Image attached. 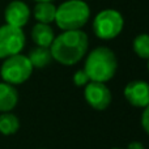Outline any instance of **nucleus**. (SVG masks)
<instances>
[{"label": "nucleus", "mask_w": 149, "mask_h": 149, "mask_svg": "<svg viewBox=\"0 0 149 149\" xmlns=\"http://www.w3.org/2000/svg\"><path fill=\"white\" fill-rule=\"evenodd\" d=\"M89 49V38L86 33L79 30H64L55 36L50 46L52 59L63 65H74L86 55Z\"/></svg>", "instance_id": "1"}, {"label": "nucleus", "mask_w": 149, "mask_h": 149, "mask_svg": "<svg viewBox=\"0 0 149 149\" xmlns=\"http://www.w3.org/2000/svg\"><path fill=\"white\" fill-rule=\"evenodd\" d=\"M118 60L111 49L106 46L95 47L86 55L84 71L90 81L107 82L115 76Z\"/></svg>", "instance_id": "2"}, {"label": "nucleus", "mask_w": 149, "mask_h": 149, "mask_svg": "<svg viewBox=\"0 0 149 149\" xmlns=\"http://www.w3.org/2000/svg\"><path fill=\"white\" fill-rule=\"evenodd\" d=\"M90 18V7L84 0H67L56 7L54 22L60 30H79Z\"/></svg>", "instance_id": "3"}, {"label": "nucleus", "mask_w": 149, "mask_h": 149, "mask_svg": "<svg viewBox=\"0 0 149 149\" xmlns=\"http://www.w3.org/2000/svg\"><path fill=\"white\" fill-rule=\"evenodd\" d=\"M93 31L95 37L103 41L114 39L122 33L124 28V18L122 13L113 8L103 9L93 20Z\"/></svg>", "instance_id": "4"}, {"label": "nucleus", "mask_w": 149, "mask_h": 149, "mask_svg": "<svg viewBox=\"0 0 149 149\" xmlns=\"http://www.w3.org/2000/svg\"><path fill=\"white\" fill-rule=\"evenodd\" d=\"M33 65L26 55L16 54L4 59L1 67H0V76L10 85L24 84L33 73Z\"/></svg>", "instance_id": "5"}, {"label": "nucleus", "mask_w": 149, "mask_h": 149, "mask_svg": "<svg viewBox=\"0 0 149 149\" xmlns=\"http://www.w3.org/2000/svg\"><path fill=\"white\" fill-rule=\"evenodd\" d=\"M25 34L21 28L12 25L0 26V59L20 54L25 47Z\"/></svg>", "instance_id": "6"}, {"label": "nucleus", "mask_w": 149, "mask_h": 149, "mask_svg": "<svg viewBox=\"0 0 149 149\" xmlns=\"http://www.w3.org/2000/svg\"><path fill=\"white\" fill-rule=\"evenodd\" d=\"M84 97L85 101L95 110H106L111 103V92L105 82L89 81L85 85Z\"/></svg>", "instance_id": "7"}, {"label": "nucleus", "mask_w": 149, "mask_h": 149, "mask_svg": "<svg viewBox=\"0 0 149 149\" xmlns=\"http://www.w3.org/2000/svg\"><path fill=\"white\" fill-rule=\"evenodd\" d=\"M30 8L22 0H13L7 5L4 10V18L8 25L22 29L30 18Z\"/></svg>", "instance_id": "8"}, {"label": "nucleus", "mask_w": 149, "mask_h": 149, "mask_svg": "<svg viewBox=\"0 0 149 149\" xmlns=\"http://www.w3.org/2000/svg\"><path fill=\"white\" fill-rule=\"evenodd\" d=\"M124 97L132 106L144 109L149 105V82L143 80L128 82L124 88Z\"/></svg>", "instance_id": "9"}, {"label": "nucleus", "mask_w": 149, "mask_h": 149, "mask_svg": "<svg viewBox=\"0 0 149 149\" xmlns=\"http://www.w3.org/2000/svg\"><path fill=\"white\" fill-rule=\"evenodd\" d=\"M18 102V92L15 85L0 82V113H9Z\"/></svg>", "instance_id": "10"}, {"label": "nucleus", "mask_w": 149, "mask_h": 149, "mask_svg": "<svg viewBox=\"0 0 149 149\" xmlns=\"http://www.w3.org/2000/svg\"><path fill=\"white\" fill-rule=\"evenodd\" d=\"M31 39L39 47H50L55 39V31L50 24L37 22L31 29Z\"/></svg>", "instance_id": "11"}, {"label": "nucleus", "mask_w": 149, "mask_h": 149, "mask_svg": "<svg viewBox=\"0 0 149 149\" xmlns=\"http://www.w3.org/2000/svg\"><path fill=\"white\" fill-rule=\"evenodd\" d=\"M34 18L37 22L42 24H51L55 21V15H56V5L51 1H41L37 3L33 9Z\"/></svg>", "instance_id": "12"}, {"label": "nucleus", "mask_w": 149, "mask_h": 149, "mask_svg": "<svg viewBox=\"0 0 149 149\" xmlns=\"http://www.w3.org/2000/svg\"><path fill=\"white\" fill-rule=\"evenodd\" d=\"M33 68H45L52 62V55L50 47H34L28 55Z\"/></svg>", "instance_id": "13"}, {"label": "nucleus", "mask_w": 149, "mask_h": 149, "mask_svg": "<svg viewBox=\"0 0 149 149\" xmlns=\"http://www.w3.org/2000/svg\"><path fill=\"white\" fill-rule=\"evenodd\" d=\"M18 128H20V120L15 114L9 111V113H3L0 115V134L9 136V135L16 134Z\"/></svg>", "instance_id": "14"}, {"label": "nucleus", "mask_w": 149, "mask_h": 149, "mask_svg": "<svg viewBox=\"0 0 149 149\" xmlns=\"http://www.w3.org/2000/svg\"><path fill=\"white\" fill-rule=\"evenodd\" d=\"M132 49L135 54L141 59H149V34L141 33L135 37L132 42Z\"/></svg>", "instance_id": "15"}, {"label": "nucleus", "mask_w": 149, "mask_h": 149, "mask_svg": "<svg viewBox=\"0 0 149 149\" xmlns=\"http://www.w3.org/2000/svg\"><path fill=\"white\" fill-rule=\"evenodd\" d=\"M89 81V77H88V74L84 70H79L73 74V82L76 86H85Z\"/></svg>", "instance_id": "16"}, {"label": "nucleus", "mask_w": 149, "mask_h": 149, "mask_svg": "<svg viewBox=\"0 0 149 149\" xmlns=\"http://www.w3.org/2000/svg\"><path fill=\"white\" fill-rule=\"evenodd\" d=\"M141 126L144 128V131L149 135V105L144 107V111H143L141 115Z\"/></svg>", "instance_id": "17"}, {"label": "nucleus", "mask_w": 149, "mask_h": 149, "mask_svg": "<svg viewBox=\"0 0 149 149\" xmlns=\"http://www.w3.org/2000/svg\"><path fill=\"white\" fill-rule=\"evenodd\" d=\"M127 149H145L144 145L141 144V143L139 141H132L128 144V147H127Z\"/></svg>", "instance_id": "18"}, {"label": "nucleus", "mask_w": 149, "mask_h": 149, "mask_svg": "<svg viewBox=\"0 0 149 149\" xmlns=\"http://www.w3.org/2000/svg\"><path fill=\"white\" fill-rule=\"evenodd\" d=\"M36 3H41V1H51V3H54L55 0H34Z\"/></svg>", "instance_id": "19"}, {"label": "nucleus", "mask_w": 149, "mask_h": 149, "mask_svg": "<svg viewBox=\"0 0 149 149\" xmlns=\"http://www.w3.org/2000/svg\"><path fill=\"white\" fill-rule=\"evenodd\" d=\"M148 71H149V59H148Z\"/></svg>", "instance_id": "20"}, {"label": "nucleus", "mask_w": 149, "mask_h": 149, "mask_svg": "<svg viewBox=\"0 0 149 149\" xmlns=\"http://www.w3.org/2000/svg\"><path fill=\"white\" fill-rule=\"evenodd\" d=\"M111 149H122V148H111Z\"/></svg>", "instance_id": "21"}, {"label": "nucleus", "mask_w": 149, "mask_h": 149, "mask_svg": "<svg viewBox=\"0 0 149 149\" xmlns=\"http://www.w3.org/2000/svg\"><path fill=\"white\" fill-rule=\"evenodd\" d=\"M41 149H45V148H41Z\"/></svg>", "instance_id": "22"}]
</instances>
